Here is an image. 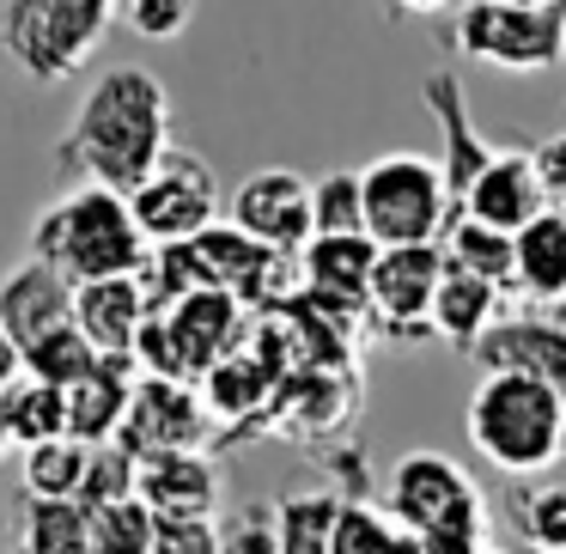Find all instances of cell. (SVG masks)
Masks as SVG:
<instances>
[{"label": "cell", "instance_id": "1", "mask_svg": "<svg viewBox=\"0 0 566 554\" xmlns=\"http://www.w3.org/2000/svg\"><path fill=\"white\" fill-rule=\"evenodd\" d=\"M165 153H171V98L147 67H111L104 80H92L67 135L55 140L62 177L111 196H135Z\"/></svg>", "mask_w": 566, "mask_h": 554}, {"label": "cell", "instance_id": "2", "mask_svg": "<svg viewBox=\"0 0 566 554\" xmlns=\"http://www.w3.org/2000/svg\"><path fill=\"white\" fill-rule=\"evenodd\" d=\"M31 257L50 262L55 274H67L74 286H98V281H135L153 262V244L135 226L128 196L80 184L74 196H62L55 208L38 213Z\"/></svg>", "mask_w": 566, "mask_h": 554}, {"label": "cell", "instance_id": "3", "mask_svg": "<svg viewBox=\"0 0 566 554\" xmlns=\"http://www.w3.org/2000/svg\"><path fill=\"white\" fill-rule=\"evenodd\" d=\"M463 427L481 463H493L512 481L548 475L566 463V408L530 372H481Z\"/></svg>", "mask_w": 566, "mask_h": 554}, {"label": "cell", "instance_id": "4", "mask_svg": "<svg viewBox=\"0 0 566 554\" xmlns=\"http://www.w3.org/2000/svg\"><path fill=\"white\" fill-rule=\"evenodd\" d=\"M384 512L427 554H488V530H493L488 493L469 481L463 463H451L439 451H408L390 469Z\"/></svg>", "mask_w": 566, "mask_h": 554}, {"label": "cell", "instance_id": "5", "mask_svg": "<svg viewBox=\"0 0 566 554\" xmlns=\"http://www.w3.org/2000/svg\"><path fill=\"white\" fill-rule=\"evenodd\" d=\"M359 196H366V238L378 250H420L444 244L463 208H457L444 165L427 153H384L359 171Z\"/></svg>", "mask_w": 566, "mask_h": 554}, {"label": "cell", "instance_id": "6", "mask_svg": "<svg viewBox=\"0 0 566 554\" xmlns=\"http://www.w3.org/2000/svg\"><path fill=\"white\" fill-rule=\"evenodd\" d=\"M451 50L505 74L566 62V0H469L451 13Z\"/></svg>", "mask_w": 566, "mask_h": 554}, {"label": "cell", "instance_id": "7", "mask_svg": "<svg viewBox=\"0 0 566 554\" xmlns=\"http://www.w3.org/2000/svg\"><path fill=\"white\" fill-rule=\"evenodd\" d=\"M116 19H123L116 0H13L0 7V50L31 80L55 86L98 50Z\"/></svg>", "mask_w": 566, "mask_h": 554}, {"label": "cell", "instance_id": "8", "mask_svg": "<svg viewBox=\"0 0 566 554\" xmlns=\"http://www.w3.org/2000/svg\"><path fill=\"white\" fill-rule=\"evenodd\" d=\"M135 208V226L147 232L153 250H177V244H196L201 232L220 226V177L201 153L171 147L159 159V171L128 196Z\"/></svg>", "mask_w": 566, "mask_h": 554}, {"label": "cell", "instance_id": "9", "mask_svg": "<svg viewBox=\"0 0 566 554\" xmlns=\"http://www.w3.org/2000/svg\"><path fill=\"white\" fill-rule=\"evenodd\" d=\"M444 281V250L420 244V250H384L378 274H371V299H366V323L384 342L420 347L432 342V299Z\"/></svg>", "mask_w": 566, "mask_h": 554}, {"label": "cell", "instance_id": "10", "mask_svg": "<svg viewBox=\"0 0 566 554\" xmlns=\"http://www.w3.org/2000/svg\"><path fill=\"white\" fill-rule=\"evenodd\" d=\"M213 439V415L201 403L196 384H165V378H140L128 420L116 432L135 463H159V457H184V451H208Z\"/></svg>", "mask_w": 566, "mask_h": 554}, {"label": "cell", "instance_id": "11", "mask_svg": "<svg viewBox=\"0 0 566 554\" xmlns=\"http://www.w3.org/2000/svg\"><path fill=\"white\" fill-rule=\"evenodd\" d=\"M232 226L256 238L274 257H305L317 238V208H311V184L298 171H256L232 189Z\"/></svg>", "mask_w": 566, "mask_h": 554}, {"label": "cell", "instance_id": "12", "mask_svg": "<svg viewBox=\"0 0 566 554\" xmlns=\"http://www.w3.org/2000/svg\"><path fill=\"white\" fill-rule=\"evenodd\" d=\"M354 415H359V372H293V378L274 390L269 415L250 432H286V439L317 445V439H329V432H342Z\"/></svg>", "mask_w": 566, "mask_h": 554}, {"label": "cell", "instance_id": "13", "mask_svg": "<svg viewBox=\"0 0 566 554\" xmlns=\"http://www.w3.org/2000/svg\"><path fill=\"white\" fill-rule=\"evenodd\" d=\"M469 359L481 372H530L566 408V317L560 311H505Z\"/></svg>", "mask_w": 566, "mask_h": 554}, {"label": "cell", "instance_id": "14", "mask_svg": "<svg viewBox=\"0 0 566 554\" xmlns=\"http://www.w3.org/2000/svg\"><path fill=\"white\" fill-rule=\"evenodd\" d=\"M159 317L177 342V359H184L189 384H201L220 359H232L238 347L250 342V330H256V317H250L232 293H196V299H184V305L159 311Z\"/></svg>", "mask_w": 566, "mask_h": 554}, {"label": "cell", "instance_id": "15", "mask_svg": "<svg viewBox=\"0 0 566 554\" xmlns=\"http://www.w3.org/2000/svg\"><path fill=\"white\" fill-rule=\"evenodd\" d=\"M420 98H427V111L439 116V135H444V184H451L457 208L469 201V189L488 177V165L500 159V147H493L488 135L475 128V111H469V92L463 80L451 74V67H432L427 80H420Z\"/></svg>", "mask_w": 566, "mask_h": 554}, {"label": "cell", "instance_id": "16", "mask_svg": "<svg viewBox=\"0 0 566 554\" xmlns=\"http://www.w3.org/2000/svg\"><path fill=\"white\" fill-rule=\"evenodd\" d=\"M74 293L80 286L67 274H55L50 262L25 257L7 281H0V330L13 335L19 354H31L38 342H50L55 330L74 323Z\"/></svg>", "mask_w": 566, "mask_h": 554}, {"label": "cell", "instance_id": "17", "mask_svg": "<svg viewBox=\"0 0 566 554\" xmlns=\"http://www.w3.org/2000/svg\"><path fill=\"white\" fill-rule=\"evenodd\" d=\"M323 469H329L342 488L274 500V518H281V554H335V524H342L347 493H366V457L359 451H323Z\"/></svg>", "mask_w": 566, "mask_h": 554}, {"label": "cell", "instance_id": "18", "mask_svg": "<svg viewBox=\"0 0 566 554\" xmlns=\"http://www.w3.org/2000/svg\"><path fill=\"white\" fill-rule=\"evenodd\" d=\"M135 493L165 524H213V512H220V463L208 451L159 457V463H140Z\"/></svg>", "mask_w": 566, "mask_h": 554}, {"label": "cell", "instance_id": "19", "mask_svg": "<svg viewBox=\"0 0 566 554\" xmlns=\"http://www.w3.org/2000/svg\"><path fill=\"white\" fill-rule=\"evenodd\" d=\"M463 213H469V220H481V226H493V232H505V238L530 232L542 213H554L548 196H542L536 159H530V153H517V147H500V159L488 165V177L469 189Z\"/></svg>", "mask_w": 566, "mask_h": 554}, {"label": "cell", "instance_id": "20", "mask_svg": "<svg viewBox=\"0 0 566 554\" xmlns=\"http://www.w3.org/2000/svg\"><path fill=\"white\" fill-rule=\"evenodd\" d=\"M384 250L371 238H311L305 257H298V281H305L311 299L323 305H342L366 317V299H371V274H378Z\"/></svg>", "mask_w": 566, "mask_h": 554}, {"label": "cell", "instance_id": "21", "mask_svg": "<svg viewBox=\"0 0 566 554\" xmlns=\"http://www.w3.org/2000/svg\"><path fill=\"white\" fill-rule=\"evenodd\" d=\"M153 317V299L147 286L135 281H98V286H80L74 293V323L104 359H135V342Z\"/></svg>", "mask_w": 566, "mask_h": 554}, {"label": "cell", "instance_id": "22", "mask_svg": "<svg viewBox=\"0 0 566 554\" xmlns=\"http://www.w3.org/2000/svg\"><path fill=\"white\" fill-rule=\"evenodd\" d=\"M135 384H140V366L135 359H98L92 378H80L67 390V439L80 445H116L128 420V403H135Z\"/></svg>", "mask_w": 566, "mask_h": 554}, {"label": "cell", "instance_id": "23", "mask_svg": "<svg viewBox=\"0 0 566 554\" xmlns=\"http://www.w3.org/2000/svg\"><path fill=\"white\" fill-rule=\"evenodd\" d=\"M505 305H512V299H505L500 286H488V281H475V274H463V269L444 262L439 299H432V335L451 342V347H463V354H475V347L493 335V323L505 317Z\"/></svg>", "mask_w": 566, "mask_h": 554}, {"label": "cell", "instance_id": "24", "mask_svg": "<svg viewBox=\"0 0 566 554\" xmlns=\"http://www.w3.org/2000/svg\"><path fill=\"white\" fill-rule=\"evenodd\" d=\"M500 512H505V524H512V536L530 542L536 554H566V469L512 481Z\"/></svg>", "mask_w": 566, "mask_h": 554}, {"label": "cell", "instance_id": "25", "mask_svg": "<svg viewBox=\"0 0 566 554\" xmlns=\"http://www.w3.org/2000/svg\"><path fill=\"white\" fill-rule=\"evenodd\" d=\"M517 305H566V213H542L517 232Z\"/></svg>", "mask_w": 566, "mask_h": 554}, {"label": "cell", "instance_id": "26", "mask_svg": "<svg viewBox=\"0 0 566 554\" xmlns=\"http://www.w3.org/2000/svg\"><path fill=\"white\" fill-rule=\"evenodd\" d=\"M439 250H444L451 269H463V274H475V281L500 286L505 299H517V238H505V232H493V226H481L463 213V220L444 232Z\"/></svg>", "mask_w": 566, "mask_h": 554}, {"label": "cell", "instance_id": "27", "mask_svg": "<svg viewBox=\"0 0 566 554\" xmlns=\"http://www.w3.org/2000/svg\"><path fill=\"white\" fill-rule=\"evenodd\" d=\"M0 420H7V439L19 451H38V445L67 439V390H50L38 378H19L13 390L0 396Z\"/></svg>", "mask_w": 566, "mask_h": 554}, {"label": "cell", "instance_id": "28", "mask_svg": "<svg viewBox=\"0 0 566 554\" xmlns=\"http://www.w3.org/2000/svg\"><path fill=\"white\" fill-rule=\"evenodd\" d=\"M13 554H92V518L74 500H25Z\"/></svg>", "mask_w": 566, "mask_h": 554}, {"label": "cell", "instance_id": "29", "mask_svg": "<svg viewBox=\"0 0 566 554\" xmlns=\"http://www.w3.org/2000/svg\"><path fill=\"white\" fill-rule=\"evenodd\" d=\"M86 469H92V445H80V439L38 445V451H25V493L31 500H74L80 505Z\"/></svg>", "mask_w": 566, "mask_h": 554}, {"label": "cell", "instance_id": "30", "mask_svg": "<svg viewBox=\"0 0 566 554\" xmlns=\"http://www.w3.org/2000/svg\"><path fill=\"white\" fill-rule=\"evenodd\" d=\"M98 347L80 335V323H67V330H55L50 342H38L25 354V378L50 384V390H74L80 378H92V366H98Z\"/></svg>", "mask_w": 566, "mask_h": 554}, {"label": "cell", "instance_id": "31", "mask_svg": "<svg viewBox=\"0 0 566 554\" xmlns=\"http://www.w3.org/2000/svg\"><path fill=\"white\" fill-rule=\"evenodd\" d=\"M311 208H317V238H366V196H359V171H329L311 184Z\"/></svg>", "mask_w": 566, "mask_h": 554}, {"label": "cell", "instance_id": "32", "mask_svg": "<svg viewBox=\"0 0 566 554\" xmlns=\"http://www.w3.org/2000/svg\"><path fill=\"white\" fill-rule=\"evenodd\" d=\"M86 518H92V554H153V542H159V518L140 500L104 505V512Z\"/></svg>", "mask_w": 566, "mask_h": 554}, {"label": "cell", "instance_id": "33", "mask_svg": "<svg viewBox=\"0 0 566 554\" xmlns=\"http://www.w3.org/2000/svg\"><path fill=\"white\" fill-rule=\"evenodd\" d=\"M140 463L123 451V445H98L92 451V469H86V488H80V512H104V505H123V500H140Z\"/></svg>", "mask_w": 566, "mask_h": 554}, {"label": "cell", "instance_id": "34", "mask_svg": "<svg viewBox=\"0 0 566 554\" xmlns=\"http://www.w3.org/2000/svg\"><path fill=\"white\" fill-rule=\"evenodd\" d=\"M213 530H220V554H281V518H274V505H238Z\"/></svg>", "mask_w": 566, "mask_h": 554}, {"label": "cell", "instance_id": "35", "mask_svg": "<svg viewBox=\"0 0 566 554\" xmlns=\"http://www.w3.org/2000/svg\"><path fill=\"white\" fill-rule=\"evenodd\" d=\"M123 19H128V31H135V38L165 43V38H184L189 19H196V7H189V0H128Z\"/></svg>", "mask_w": 566, "mask_h": 554}, {"label": "cell", "instance_id": "36", "mask_svg": "<svg viewBox=\"0 0 566 554\" xmlns=\"http://www.w3.org/2000/svg\"><path fill=\"white\" fill-rule=\"evenodd\" d=\"M530 159H536V177H542V196H548L554 213H566V135H548L530 147Z\"/></svg>", "mask_w": 566, "mask_h": 554}, {"label": "cell", "instance_id": "37", "mask_svg": "<svg viewBox=\"0 0 566 554\" xmlns=\"http://www.w3.org/2000/svg\"><path fill=\"white\" fill-rule=\"evenodd\" d=\"M153 554H220V530L213 524H165L159 518V542Z\"/></svg>", "mask_w": 566, "mask_h": 554}, {"label": "cell", "instance_id": "38", "mask_svg": "<svg viewBox=\"0 0 566 554\" xmlns=\"http://www.w3.org/2000/svg\"><path fill=\"white\" fill-rule=\"evenodd\" d=\"M19 378H25V354H19V347H13V335L0 330V396L13 390Z\"/></svg>", "mask_w": 566, "mask_h": 554}, {"label": "cell", "instance_id": "39", "mask_svg": "<svg viewBox=\"0 0 566 554\" xmlns=\"http://www.w3.org/2000/svg\"><path fill=\"white\" fill-rule=\"evenodd\" d=\"M7 451H13V439H7V420H0V457H7Z\"/></svg>", "mask_w": 566, "mask_h": 554}, {"label": "cell", "instance_id": "40", "mask_svg": "<svg viewBox=\"0 0 566 554\" xmlns=\"http://www.w3.org/2000/svg\"><path fill=\"white\" fill-rule=\"evenodd\" d=\"M488 554H500V548H488Z\"/></svg>", "mask_w": 566, "mask_h": 554}]
</instances>
